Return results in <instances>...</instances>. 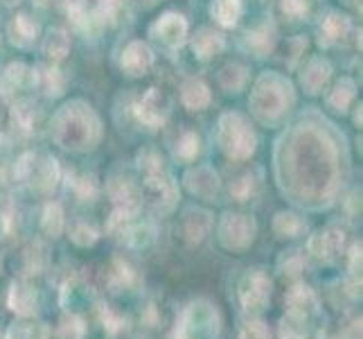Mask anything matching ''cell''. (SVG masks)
I'll return each mask as SVG.
<instances>
[{"mask_svg": "<svg viewBox=\"0 0 363 339\" xmlns=\"http://www.w3.org/2000/svg\"><path fill=\"white\" fill-rule=\"evenodd\" d=\"M102 136L99 120L91 107H84L79 102L68 104L57 116L55 122V141L70 152H89L93 149Z\"/></svg>", "mask_w": 363, "mask_h": 339, "instance_id": "6da1fadb", "label": "cell"}, {"mask_svg": "<svg viewBox=\"0 0 363 339\" xmlns=\"http://www.w3.org/2000/svg\"><path fill=\"white\" fill-rule=\"evenodd\" d=\"M221 333V315L208 298L190 301L179 315L172 339H217Z\"/></svg>", "mask_w": 363, "mask_h": 339, "instance_id": "7a4b0ae2", "label": "cell"}, {"mask_svg": "<svg viewBox=\"0 0 363 339\" xmlns=\"http://www.w3.org/2000/svg\"><path fill=\"white\" fill-rule=\"evenodd\" d=\"M250 104H253V113L262 122L273 124L282 120L294 104V93H291L289 82H284L278 75L262 77L255 86Z\"/></svg>", "mask_w": 363, "mask_h": 339, "instance_id": "3957f363", "label": "cell"}, {"mask_svg": "<svg viewBox=\"0 0 363 339\" xmlns=\"http://www.w3.org/2000/svg\"><path fill=\"white\" fill-rule=\"evenodd\" d=\"M61 170L57 158L43 152H28L23 154L14 166V181H18L23 188H28L30 193L45 195L52 193L55 185L59 183Z\"/></svg>", "mask_w": 363, "mask_h": 339, "instance_id": "277c9868", "label": "cell"}, {"mask_svg": "<svg viewBox=\"0 0 363 339\" xmlns=\"http://www.w3.org/2000/svg\"><path fill=\"white\" fill-rule=\"evenodd\" d=\"M219 145L230 158L244 161L255 152L257 136L240 113H226L219 120Z\"/></svg>", "mask_w": 363, "mask_h": 339, "instance_id": "5b68a950", "label": "cell"}, {"mask_svg": "<svg viewBox=\"0 0 363 339\" xmlns=\"http://www.w3.org/2000/svg\"><path fill=\"white\" fill-rule=\"evenodd\" d=\"M273 296V281L264 269H248L240 285H237V298H240L242 312L248 317H259L271 306Z\"/></svg>", "mask_w": 363, "mask_h": 339, "instance_id": "8992f818", "label": "cell"}, {"mask_svg": "<svg viewBox=\"0 0 363 339\" xmlns=\"http://www.w3.org/2000/svg\"><path fill=\"white\" fill-rule=\"evenodd\" d=\"M255 235H257V222L250 215H244V212H226L219 220L217 240L230 254H244L255 242Z\"/></svg>", "mask_w": 363, "mask_h": 339, "instance_id": "52a82bcc", "label": "cell"}, {"mask_svg": "<svg viewBox=\"0 0 363 339\" xmlns=\"http://www.w3.org/2000/svg\"><path fill=\"white\" fill-rule=\"evenodd\" d=\"M143 199L158 215H167L179 204V183L169 172H156L143 179Z\"/></svg>", "mask_w": 363, "mask_h": 339, "instance_id": "ba28073f", "label": "cell"}, {"mask_svg": "<svg viewBox=\"0 0 363 339\" xmlns=\"http://www.w3.org/2000/svg\"><path fill=\"white\" fill-rule=\"evenodd\" d=\"M95 301H97V296H95L93 285L86 281L84 276L74 274L61 283L59 306L64 308V312H70V315H84L86 310H91L95 306Z\"/></svg>", "mask_w": 363, "mask_h": 339, "instance_id": "9c48e42d", "label": "cell"}, {"mask_svg": "<svg viewBox=\"0 0 363 339\" xmlns=\"http://www.w3.org/2000/svg\"><path fill=\"white\" fill-rule=\"evenodd\" d=\"M284 308H286V312H294V315H300L309 321H316L323 312V306H320V298H318L316 290L303 281H296L289 290H286Z\"/></svg>", "mask_w": 363, "mask_h": 339, "instance_id": "30bf717a", "label": "cell"}, {"mask_svg": "<svg viewBox=\"0 0 363 339\" xmlns=\"http://www.w3.org/2000/svg\"><path fill=\"white\" fill-rule=\"evenodd\" d=\"M345 247V231L339 226H328L316 233L309 235L307 240V251L311 258H316L320 262H332L336 256L341 254Z\"/></svg>", "mask_w": 363, "mask_h": 339, "instance_id": "8fae6325", "label": "cell"}, {"mask_svg": "<svg viewBox=\"0 0 363 339\" xmlns=\"http://www.w3.org/2000/svg\"><path fill=\"white\" fill-rule=\"evenodd\" d=\"M7 308L16 317H34L39 310V290L30 283V279H18L9 283Z\"/></svg>", "mask_w": 363, "mask_h": 339, "instance_id": "7c38bea8", "label": "cell"}, {"mask_svg": "<svg viewBox=\"0 0 363 339\" xmlns=\"http://www.w3.org/2000/svg\"><path fill=\"white\" fill-rule=\"evenodd\" d=\"M169 111H172L169 97L158 89H149L135 107V113H138V118H140V122H145L147 127H152V129L160 127V124L167 120Z\"/></svg>", "mask_w": 363, "mask_h": 339, "instance_id": "4fadbf2b", "label": "cell"}, {"mask_svg": "<svg viewBox=\"0 0 363 339\" xmlns=\"http://www.w3.org/2000/svg\"><path fill=\"white\" fill-rule=\"evenodd\" d=\"M183 181L187 190L199 199H206V202H215V197L219 195V188H221L219 174L210 166H196L192 170H187Z\"/></svg>", "mask_w": 363, "mask_h": 339, "instance_id": "5bb4252c", "label": "cell"}, {"mask_svg": "<svg viewBox=\"0 0 363 339\" xmlns=\"http://www.w3.org/2000/svg\"><path fill=\"white\" fill-rule=\"evenodd\" d=\"M106 285L111 292L122 294V292H135L143 285V276L127 258H113L111 269L106 276Z\"/></svg>", "mask_w": 363, "mask_h": 339, "instance_id": "9a60e30c", "label": "cell"}, {"mask_svg": "<svg viewBox=\"0 0 363 339\" xmlns=\"http://www.w3.org/2000/svg\"><path fill=\"white\" fill-rule=\"evenodd\" d=\"M212 229V215L203 208H187L183 212V220H181V235L183 240L190 244V247H196L201 244L208 233Z\"/></svg>", "mask_w": 363, "mask_h": 339, "instance_id": "2e32d148", "label": "cell"}, {"mask_svg": "<svg viewBox=\"0 0 363 339\" xmlns=\"http://www.w3.org/2000/svg\"><path fill=\"white\" fill-rule=\"evenodd\" d=\"M152 36L167 48H181L187 36V23L179 14H165L152 25Z\"/></svg>", "mask_w": 363, "mask_h": 339, "instance_id": "e0dca14e", "label": "cell"}, {"mask_svg": "<svg viewBox=\"0 0 363 339\" xmlns=\"http://www.w3.org/2000/svg\"><path fill=\"white\" fill-rule=\"evenodd\" d=\"M152 64H154V53L143 41H131L122 50L120 66L129 77H140V75H145L149 68H152Z\"/></svg>", "mask_w": 363, "mask_h": 339, "instance_id": "ac0fdd59", "label": "cell"}, {"mask_svg": "<svg viewBox=\"0 0 363 339\" xmlns=\"http://www.w3.org/2000/svg\"><path fill=\"white\" fill-rule=\"evenodd\" d=\"M106 193L113 199V204L127 210H135L143 204V193L129 177H111L106 181Z\"/></svg>", "mask_w": 363, "mask_h": 339, "instance_id": "d6986e66", "label": "cell"}, {"mask_svg": "<svg viewBox=\"0 0 363 339\" xmlns=\"http://www.w3.org/2000/svg\"><path fill=\"white\" fill-rule=\"evenodd\" d=\"M36 86V70L23 66V64H11L0 77V93L3 97H14L16 93L32 89Z\"/></svg>", "mask_w": 363, "mask_h": 339, "instance_id": "ffe728a7", "label": "cell"}, {"mask_svg": "<svg viewBox=\"0 0 363 339\" xmlns=\"http://www.w3.org/2000/svg\"><path fill=\"white\" fill-rule=\"evenodd\" d=\"M120 240L133 251H145L156 242V226L152 222H138L135 217L122 231Z\"/></svg>", "mask_w": 363, "mask_h": 339, "instance_id": "44dd1931", "label": "cell"}, {"mask_svg": "<svg viewBox=\"0 0 363 339\" xmlns=\"http://www.w3.org/2000/svg\"><path fill=\"white\" fill-rule=\"evenodd\" d=\"M48 267V249L41 242H30L21 251L18 258V269H21V279H32V276H39Z\"/></svg>", "mask_w": 363, "mask_h": 339, "instance_id": "7402d4cb", "label": "cell"}, {"mask_svg": "<svg viewBox=\"0 0 363 339\" xmlns=\"http://www.w3.org/2000/svg\"><path fill=\"white\" fill-rule=\"evenodd\" d=\"M50 325L34 317H18L7 328L5 339H50Z\"/></svg>", "mask_w": 363, "mask_h": 339, "instance_id": "603a6c76", "label": "cell"}, {"mask_svg": "<svg viewBox=\"0 0 363 339\" xmlns=\"http://www.w3.org/2000/svg\"><path fill=\"white\" fill-rule=\"evenodd\" d=\"M192 48H194V55L199 59H212V57H217L223 48H226V41H223V36L215 30H210V28H203V30H199L194 34V39H192Z\"/></svg>", "mask_w": 363, "mask_h": 339, "instance_id": "cb8c5ba5", "label": "cell"}, {"mask_svg": "<svg viewBox=\"0 0 363 339\" xmlns=\"http://www.w3.org/2000/svg\"><path fill=\"white\" fill-rule=\"evenodd\" d=\"M314 333V321H309L294 312H284L278 321V337L280 339H309Z\"/></svg>", "mask_w": 363, "mask_h": 339, "instance_id": "d4e9b609", "label": "cell"}, {"mask_svg": "<svg viewBox=\"0 0 363 339\" xmlns=\"http://www.w3.org/2000/svg\"><path fill=\"white\" fill-rule=\"evenodd\" d=\"M181 99L190 111H201L210 104V89L203 80L190 77L181 86Z\"/></svg>", "mask_w": 363, "mask_h": 339, "instance_id": "484cf974", "label": "cell"}, {"mask_svg": "<svg viewBox=\"0 0 363 339\" xmlns=\"http://www.w3.org/2000/svg\"><path fill=\"white\" fill-rule=\"evenodd\" d=\"M330 72H332V68H330L328 61L320 59V57H316V59H311V61H309V66L305 68V72H303V77H300V82H303V86H305V91H307V93L316 95V93H320V91L325 89V84H328V80H330Z\"/></svg>", "mask_w": 363, "mask_h": 339, "instance_id": "4316f807", "label": "cell"}, {"mask_svg": "<svg viewBox=\"0 0 363 339\" xmlns=\"http://www.w3.org/2000/svg\"><path fill=\"white\" fill-rule=\"evenodd\" d=\"M307 231V222L296 215V212H278L273 217V233L280 237V240H294V237H300Z\"/></svg>", "mask_w": 363, "mask_h": 339, "instance_id": "83f0119b", "label": "cell"}, {"mask_svg": "<svg viewBox=\"0 0 363 339\" xmlns=\"http://www.w3.org/2000/svg\"><path fill=\"white\" fill-rule=\"evenodd\" d=\"M36 34H39V25L25 14H18L9 23V41L18 48H30L36 41Z\"/></svg>", "mask_w": 363, "mask_h": 339, "instance_id": "f1b7e54d", "label": "cell"}, {"mask_svg": "<svg viewBox=\"0 0 363 339\" xmlns=\"http://www.w3.org/2000/svg\"><path fill=\"white\" fill-rule=\"evenodd\" d=\"M347 32H350L347 16H341V14H336V11H332V14H328L320 23V43L334 45V43L343 41Z\"/></svg>", "mask_w": 363, "mask_h": 339, "instance_id": "f546056e", "label": "cell"}, {"mask_svg": "<svg viewBox=\"0 0 363 339\" xmlns=\"http://www.w3.org/2000/svg\"><path fill=\"white\" fill-rule=\"evenodd\" d=\"M99 321H102V325H104V333L111 337H120L124 333H129V328H131L129 317L124 315V312H120L118 308L108 306V303L99 306Z\"/></svg>", "mask_w": 363, "mask_h": 339, "instance_id": "4dcf8cb0", "label": "cell"}, {"mask_svg": "<svg viewBox=\"0 0 363 339\" xmlns=\"http://www.w3.org/2000/svg\"><path fill=\"white\" fill-rule=\"evenodd\" d=\"M41 229L48 237H59L66 229V215H64V208L57 202H50L43 208V217H41Z\"/></svg>", "mask_w": 363, "mask_h": 339, "instance_id": "1f68e13d", "label": "cell"}, {"mask_svg": "<svg viewBox=\"0 0 363 339\" xmlns=\"http://www.w3.org/2000/svg\"><path fill=\"white\" fill-rule=\"evenodd\" d=\"M273 43H275V32H273V28H269V25H262L259 30H253V32L246 34V48L255 57L269 55Z\"/></svg>", "mask_w": 363, "mask_h": 339, "instance_id": "d6a6232c", "label": "cell"}, {"mask_svg": "<svg viewBox=\"0 0 363 339\" xmlns=\"http://www.w3.org/2000/svg\"><path fill=\"white\" fill-rule=\"evenodd\" d=\"M212 16L223 28H233L242 16V0H215L212 3Z\"/></svg>", "mask_w": 363, "mask_h": 339, "instance_id": "836d02e7", "label": "cell"}, {"mask_svg": "<svg viewBox=\"0 0 363 339\" xmlns=\"http://www.w3.org/2000/svg\"><path fill=\"white\" fill-rule=\"evenodd\" d=\"M55 337L57 339H84L86 337V321H84V317L66 312V315L61 317L59 323H57Z\"/></svg>", "mask_w": 363, "mask_h": 339, "instance_id": "e575fe53", "label": "cell"}, {"mask_svg": "<svg viewBox=\"0 0 363 339\" xmlns=\"http://www.w3.org/2000/svg\"><path fill=\"white\" fill-rule=\"evenodd\" d=\"M68 188L79 202H93V199L97 197V181H95V177H89V174H74L72 172L68 177Z\"/></svg>", "mask_w": 363, "mask_h": 339, "instance_id": "d590c367", "label": "cell"}, {"mask_svg": "<svg viewBox=\"0 0 363 339\" xmlns=\"http://www.w3.org/2000/svg\"><path fill=\"white\" fill-rule=\"evenodd\" d=\"M70 242L74 244V247H82V249H89V247H93L97 240H99V231H97V226L95 224H91V222H74L72 226H70Z\"/></svg>", "mask_w": 363, "mask_h": 339, "instance_id": "8d00e7d4", "label": "cell"}, {"mask_svg": "<svg viewBox=\"0 0 363 339\" xmlns=\"http://www.w3.org/2000/svg\"><path fill=\"white\" fill-rule=\"evenodd\" d=\"M248 80V70L240 64H228L226 68H221L219 72V84L228 93H237L244 89V84Z\"/></svg>", "mask_w": 363, "mask_h": 339, "instance_id": "74e56055", "label": "cell"}, {"mask_svg": "<svg viewBox=\"0 0 363 339\" xmlns=\"http://www.w3.org/2000/svg\"><path fill=\"white\" fill-rule=\"evenodd\" d=\"M278 271L284 276V279H298V276L305 271V256L300 254L298 249L284 251V254L278 258Z\"/></svg>", "mask_w": 363, "mask_h": 339, "instance_id": "f35d334b", "label": "cell"}, {"mask_svg": "<svg viewBox=\"0 0 363 339\" xmlns=\"http://www.w3.org/2000/svg\"><path fill=\"white\" fill-rule=\"evenodd\" d=\"M43 50L50 59H64L70 53V36L64 30H52L45 36Z\"/></svg>", "mask_w": 363, "mask_h": 339, "instance_id": "ab89813d", "label": "cell"}, {"mask_svg": "<svg viewBox=\"0 0 363 339\" xmlns=\"http://www.w3.org/2000/svg\"><path fill=\"white\" fill-rule=\"evenodd\" d=\"M18 229H21L18 210L14 206H5L0 210V240L14 242L18 237Z\"/></svg>", "mask_w": 363, "mask_h": 339, "instance_id": "60d3db41", "label": "cell"}, {"mask_svg": "<svg viewBox=\"0 0 363 339\" xmlns=\"http://www.w3.org/2000/svg\"><path fill=\"white\" fill-rule=\"evenodd\" d=\"M199 152H201V138H199L194 131H185V134L179 138L177 147H174V156L181 158V161H185V163L194 161Z\"/></svg>", "mask_w": 363, "mask_h": 339, "instance_id": "b9f144b4", "label": "cell"}, {"mask_svg": "<svg viewBox=\"0 0 363 339\" xmlns=\"http://www.w3.org/2000/svg\"><path fill=\"white\" fill-rule=\"evenodd\" d=\"M36 84H41L48 95H61L66 89V77L59 68H45L43 72H36Z\"/></svg>", "mask_w": 363, "mask_h": 339, "instance_id": "7bdbcfd3", "label": "cell"}, {"mask_svg": "<svg viewBox=\"0 0 363 339\" xmlns=\"http://www.w3.org/2000/svg\"><path fill=\"white\" fill-rule=\"evenodd\" d=\"M354 97V82L352 80H341L339 84H336V89L330 93L328 97V104L334 109V111H345L347 104H350V99Z\"/></svg>", "mask_w": 363, "mask_h": 339, "instance_id": "ee69618b", "label": "cell"}, {"mask_svg": "<svg viewBox=\"0 0 363 339\" xmlns=\"http://www.w3.org/2000/svg\"><path fill=\"white\" fill-rule=\"evenodd\" d=\"M135 163H138V170L143 172V177H149V174H156V172L165 170V166H162V156L152 147L143 149V152L138 154Z\"/></svg>", "mask_w": 363, "mask_h": 339, "instance_id": "f6af8a7d", "label": "cell"}, {"mask_svg": "<svg viewBox=\"0 0 363 339\" xmlns=\"http://www.w3.org/2000/svg\"><path fill=\"white\" fill-rule=\"evenodd\" d=\"M237 339H273V335H271V328H269V323L264 319L250 317L242 325V330H240V335H237Z\"/></svg>", "mask_w": 363, "mask_h": 339, "instance_id": "bcb514c9", "label": "cell"}, {"mask_svg": "<svg viewBox=\"0 0 363 339\" xmlns=\"http://www.w3.org/2000/svg\"><path fill=\"white\" fill-rule=\"evenodd\" d=\"M255 190H257V181L253 174H244V177L230 183V197L235 202H248L255 195Z\"/></svg>", "mask_w": 363, "mask_h": 339, "instance_id": "7dc6e473", "label": "cell"}, {"mask_svg": "<svg viewBox=\"0 0 363 339\" xmlns=\"http://www.w3.org/2000/svg\"><path fill=\"white\" fill-rule=\"evenodd\" d=\"M36 107H32L30 102H21L11 111V118H14V124H18V129L23 131H32L34 129V120H36Z\"/></svg>", "mask_w": 363, "mask_h": 339, "instance_id": "c3c4849f", "label": "cell"}, {"mask_svg": "<svg viewBox=\"0 0 363 339\" xmlns=\"http://www.w3.org/2000/svg\"><path fill=\"white\" fill-rule=\"evenodd\" d=\"M361 251H363L361 242H354L347 251V274H350V279H354V281H361V260H363Z\"/></svg>", "mask_w": 363, "mask_h": 339, "instance_id": "681fc988", "label": "cell"}, {"mask_svg": "<svg viewBox=\"0 0 363 339\" xmlns=\"http://www.w3.org/2000/svg\"><path fill=\"white\" fill-rule=\"evenodd\" d=\"M282 9L289 16L300 18V16H305V11H307V0H282Z\"/></svg>", "mask_w": 363, "mask_h": 339, "instance_id": "f907efd6", "label": "cell"}, {"mask_svg": "<svg viewBox=\"0 0 363 339\" xmlns=\"http://www.w3.org/2000/svg\"><path fill=\"white\" fill-rule=\"evenodd\" d=\"M140 3H145V5H147V7H152V5H154V3H156V0H140Z\"/></svg>", "mask_w": 363, "mask_h": 339, "instance_id": "816d5d0a", "label": "cell"}, {"mask_svg": "<svg viewBox=\"0 0 363 339\" xmlns=\"http://www.w3.org/2000/svg\"><path fill=\"white\" fill-rule=\"evenodd\" d=\"M0 274H3V256H0Z\"/></svg>", "mask_w": 363, "mask_h": 339, "instance_id": "f5cc1de1", "label": "cell"}, {"mask_svg": "<svg viewBox=\"0 0 363 339\" xmlns=\"http://www.w3.org/2000/svg\"><path fill=\"white\" fill-rule=\"evenodd\" d=\"M5 3H9V5H14V3H18V0H5Z\"/></svg>", "mask_w": 363, "mask_h": 339, "instance_id": "db71d44e", "label": "cell"}, {"mask_svg": "<svg viewBox=\"0 0 363 339\" xmlns=\"http://www.w3.org/2000/svg\"><path fill=\"white\" fill-rule=\"evenodd\" d=\"M345 3H357V0H345Z\"/></svg>", "mask_w": 363, "mask_h": 339, "instance_id": "11a10c76", "label": "cell"}, {"mask_svg": "<svg viewBox=\"0 0 363 339\" xmlns=\"http://www.w3.org/2000/svg\"><path fill=\"white\" fill-rule=\"evenodd\" d=\"M169 339H172V337H169Z\"/></svg>", "mask_w": 363, "mask_h": 339, "instance_id": "9f6ffc18", "label": "cell"}]
</instances>
